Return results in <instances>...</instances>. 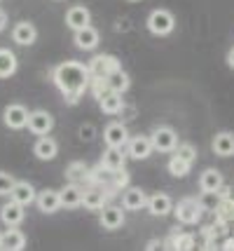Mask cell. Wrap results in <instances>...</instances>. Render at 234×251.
<instances>
[{"label": "cell", "instance_id": "74e56055", "mask_svg": "<svg viewBox=\"0 0 234 251\" xmlns=\"http://www.w3.org/2000/svg\"><path fill=\"white\" fill-rule=\"evenodd\" d=\"M82 139H91V127H87V129L82 127Z\"/></svg>", "mask_w": 234, "mask_h": 251}, {"label": "cell", "instance_id": "83f0119b", "mask_svg": "<svg viewBox=\"0 0 234 251\" xmlns=\"http://www.w3.org/2000/svg\"><path fill=\"white\" fill-rule=\"evenodd\" d=\"M115 172L117 169H110V167H106V164H101L96 172H91L89 178L94 181V183H99V186H110L115 183Z\"/></svg>", "mask_w": 234, "mask_h": 251}, {"label": "cell", "instance_id": "836d02e7", "mask_svg": "<svg viewBox=\"0 0 234 251\" xmlns=\"http://www.w3.org/2000/svg\"><path fill=\"white\" fill-rule=\"evenodd\" d=\"M14 178L10 174H5V172H0V195H10L12 188H14Z\"/></svg>", "mask_w": 234, "mask_h": 251}, {"label": "cell", "instance_id": "9c48e42d", "mask_svg": "<svg viewBox=\"0 0 234 251\" xmlns=\"http://www.w3.org/2000/svg\"><path fill=\"white\" fill-rule=\"evenodd\" d=\"M115 68H120V66H117V61H115L112 56H96L94 64L89 66V75L91 77H103V80H106Z\"/></svg>", "mask_w": 234, "mask_h": 251}, {"label": "cell", "instance_id": "484cf974", "mask_svg": "<svg viewBox=\"0 0 234 251\" xmlns=\"http://www.w3.org/2000/svg\"><path fill=\"white\" fill-rule=\"evenodd\" d=\"M106 85H108V89H112V92H120V94H122L124 89L129 87V77H127V73H124L122 68H115L110 75L106 77Z\"/></svg>", "mask_w": 234, "mask_h": 251}, {"label": "cell", "instance_id": "52a82bcc", "mask_svg": "<svg viewBox=\"0 0 234 251\" xmlns=\"http://www.w3.org/2000/svg\"><path fill=\"white\" fill-rule=\"evenodd\" d=\"M0 221L7 226V228H14V226H19L23 221V204H19V202H7L5 207L0 209Z\"/></svg>", "mask_w": 234, "mask_h": 251}, {"label": "cell", "instance_id": "2e32d148", "mask_svg": "<svg viewBox=\"0 0 234 251\" xmlns=\"http://www.w3.org/2000/svg\"><path fill=\"white\" fill-rule=\"evenodd\" d=\"M75 45L80 50H94L99 45V31L91 28V26H85V28L75 31Z\"/></svg>", "mask_w": 234, "mask_h": 251}, {"label": "cell", "instance_id": "8992f818", "mask_svg": "<svg viewBox=\"0 0 234 251\" xmlns=\"http://www.w3.org/2000/svg\"><path fill=\"white\" fill-rule=\"evenodd\" d=\"M52 125H54V120H52V115L45 113V110H35V113L28 115V129L33 131V134L45 136V134H49Z\"/></svg>", "mask_w": 234, "mask_h": 251}, {"label": "cell", "instance_id": "7a4b0ae2", "mask_svg": "<svg viewBox=\"0 0 234 251\" xmlns=\"http://www.w3.org/2000/svg\"><path fill=\"white\" fill-rule=\"evenodd\" d=\"M173 14L169 10H155L150 17H148V28L155 33V35H167V33L173 31Z\"/></svg>", "mask_w": 234, "mask_h": 251}, {"label": "cell", "instance_id": "5bb4252c", "mask_svg": "<svg viewBox=\"0 0 234 251\" xmlns=\"http://www.w3.org/2000/svg\"><path fill=\"white\" fill-rule=\"evenodd\" d=\"M66 24L73 28V31H80L85 26H89V10L87 7H70L66 14Z\"/></svg>", "mask_w": 234, "mask_h": 251}, {"label": "cell", "instance_id": "ac0fdd59", "mask_svg": "<svg viewBox=\"0 0 234 251\" xmlns=\"http://www.w3.org/2000/svg\"><path fill=\"white\" fill-rule=\"evenodd\" d=\"M99 103H101V110H103V113L115 115V113H120V110H122V94L108 89V92H103V97L99 99Z\"/></svg>", "mask_w": 234, "mask_h": 251}, {"label": "cell", "instance_id": "603a6c76", "mask_svg": "<svg viewBox=\"0 0 234 251\" xmlns=\"http://www.w3.org/2000/svg\"><path fill=\"white\" fill-rule=\"evenodd\" d=\"M148 209L152 216H167L171 211V197L169 195H152L148 200Z\"/></svg>", "mask_w": 234, "mask_h": 251}, {"label": "cell", "instance_id": "f35d334b", "mask_svg": "<svg viewBox=\"0 0 234 251\" xmlns=\"http://www.w3.org/2000/svg\"><path fill=\"white\" fill-rule=\"evenodd\" d=\"M225 249H234V240H227V242H225Z\"/></svg>", "mask_w": 234, "mask_h": 251}, {"label": "cell", "instance_id": "44dd1931", "mask_svg": "<svg viewBox=\"0 0 234 251\" xmlns=\"http://www.w3.org/2000/svg\"><path fill=\"white\" fill-rule=\"evenodd\" d=\"M59 197H61V207L66 209H73V207H80L82 204V190H80V186H66L61 193H59Z\"/></svg>", "mask_w": 234, "mask_h": 251}, {"label": "cell", "instance_id": "6da1fadb", "mask_svg": "<svg viewBox=\"0 0 234 251\" xmlns=\"http://www.w3.org/2000/svg\"><path fill=\"white\" fill-rule=\"evenodd\" d=\"M89 68H85L78 61H66V64L56 66L54 71V82L70 103L80 101V97L85 94V89L89 85Z\"/></svg>", "mask_w": 234, "mask_h": 251}, {"label": "cell", "instance_id": "f1b7e54d", "mask_svg": "<svg viewBox=\"0 0 234 251\" xmlns=\"http://www.w3.org/2000/svg\"><path fill=\"white\" fill-rule=\"evenodd\" d=\"M17 71V56L10 50H0V77H10Z\"/></svg>", "mask_w": 234, "mask_h": 251}, {"label": "cell", "instance_id": "4dcf8cb0", "mask_svg": "<svg viewBox=\"0 0 234 251\" xmlns=\"http://www.w3.org/2000/svg\"><path fill=\"white\" fill-rule=\"evenodd\" d=\"M176 155H178L180 160H185L188 164H192V162H194V157H197V151H194L190 143H183V146H178V148H176Z\"/></svg>", "mask_w": 234, "mask_h": 251}, {"label": "cell", "instance_id": "cb8c5ba5", "mask_svg": "<svg viewBox=\"0 0 234 251\" xmlns=\"http://www.w3.org/2000/svg\"><path fill=\"white\" fill-rule=\"evenodd\" d=\"M199 186H201L204 193L220 190V186H223V176H220V172H215V169H206V172L201 174V178H199Z\"/></svg>", "mask_w": 234, "mask_h": 251}, {"label": "cell", "instance_id": "d590c367", "mask_svg": "<svg viewBox=\"0 0 234 251\" xmlns=\"http://www.w3.org/2000/svg\"><path fill=\"white\" fill-rule=\"evenodd\" d=\"M5 26H7V14H5V12L0 10V31H2Z\"/></svg>", "mask_w": 234, "mask_h": 251}, {"label": "cell", "instance_id": "30bf717a", "mask_svg": "<svg viewBox=\"0 0 234 251\" xmlns=\"http://www.w3.org/2000/svg\"><path fill=\"white\" fill-rule=\"evenodd\" d=\"M152 139H148V136H136L129 141V155L134 157V160H145V157H150L152 153Z\"/></svg>", "mask_w": 234, "mask_h": 251}, {"label": "cell", "instance_id": "3957f363", "mask_svg": "<svg viewBox=\"0 0 234 251\" xmlns=\"http://www.w3.org/2000/svg\"><path fill=\"white\" fill-rule=\"evenodd\" d=\"M150 139H152V146H155L157 151H162V153L176 151V146H178L176 131L169 129V127H159V129H155V134H152Z\"/></svg>", "mask_w": 234, "mask_h": 251}, {"label": "cell", "instance_id": "f546056e", "mask_svg": "<svg viewBox=\"0 0 234 251\" xmlns=\"http://www.w3.org/2000/svg\"><path fill=\"white\" fill-rule=\"evenodd\" d=\"M188 169H190V164L185 162V160H180L178 155H173L171 160H169V172L173 176H185L188 174Z\"/></svg>", "mask_w": 234, "mask_h": 251}, {"label": "cell", "instance_id": "d6986e66", "mask_svg": "<svg viewBox=\"0 0 234 251\" xmlns=\"http://www.w3.org/2000/svg\"><path fill=\"white\" fill-rule=\"evenodd\" d=\"M56 141L54 139H49V136H40L38 143L33 146V153L40 157V160H54L56 157Z\"/></svg>", "mask_w": 234, "mask_h": 251}, {"label": "cell", "instance_id": "8d00e7d4", "mask_svg": "<svg viewBox=\"0 0 234 251\" xmlns=\"http://www.w3.org/2000/svg\"><path fill=\"white\" fill-rule=\"evenodd\" d=\"M227 64H230V68H234V47L227 52Z\"/></svg>", "mask_w": 234, "mask_h": 251}, {"label": "cell", "instance_id": "8fae6325", "mask_svg": "<svg viewBox=\"0 0 234 251\" xmlns=\"http://www.w3.org/2000/svg\"><path fill=\"white\" fill-rule=\"evenodd\" d=\"M35 202H38V207L40 211H45V214H54L61 209V197L56 190H43L40 195L35 197Z\"/></svg>", "mask_w": 234, "mask_h": 251}, {"label": "cell", "instance_id": "4fadbf2b", "mask_svg": "<svg viewBox=\"0 0 234 251\" xmlns=\"http://www.w3.org/2000/svg\"><path fill=\"white\" fill-rule=\"evenodd\" d=\"M10 197L14 200V202H19V204H31V202H35V190L31 183H26V181H17L14 183V188H12Z\"/></svg>", "mask_w": 234, "mask_h": 251}, {"label": "cell", "instance_id": "1f68e13d", "mask_svg": "<svg viewBox=\"0 0 234 251\" xmlns=\"http://www.w3.org/2000/svg\"><path fill=\"white\" fill-rule=\"evenodd\" d=\"M68 176H70L73 181H85L89 174H87V167H85V164L75 162V164H70V172H68Z\"/></svg>", "mask_w": 234, "mask_h": 251}, {"label": "cell", "instance_id": "d6a6232c", "mask_svg": "<svg viewBox=\"0 0 234 251\" xmlns=\"http://www.w3.org/2000/svg\"><path fill=\"white\" fill-rule=\"evenodd\" d=\"M194 247V237L192 235H178L173 240V249H180V251H188Z\"/></svg>", "mask_w": 234, "mask_h": 251}, {"label": "cell", "instance_id": "e575fe53", "mask_svg": "<svg viewBox=\"0 0 234 251\" xmlns=\"http://www.w3.org/2000/svg\"><path fill=\"white\" fill-rule=\"evenodd\" d=\"M199 204H201V209L204 207L218 209V204H220V202H218V190H213V193H204V200H201Z\"/></svg>", "mask_w": 234, "mask_h": 251}, {"label": "cell", "instance_id": "7c38bea8", "mask_svg": "<svg viewBox=\"0 0 234 251\" xmlns=\"http://www.w3.org/2000/svg\"><path fill=\"white\" fill-rule=\"evenodd\" d=\"M124 223V214L120 207H106L101 211V226L106 230H117L122 228Z\"/></svg>", "mask_w": 234, "mask_h": 251}, {"label": "cell", "instance_id": "9a60e30c", "mask_svg": "<svg viewBox=\"0 0 234 251\" xmlns=\"http://www.w3.org/2000/svg\"><path fill=\"white\" fill-rule=\"evenodd\" d=\"M35 26L28 22H21L14 26V31H12V38H14V43L17 45H33L35 43Z\"/></svg>", "mask_w": 234, "mask_h": 251}, {"label": "cell", "instance_id": "ffe728a7", "mask_svg": "<svg viewBox=\"0 0 234 251\" xmlns=\"http://www.w3.org/2000/svg\"><path fill=\"white\" fill-rule=\"evenodd\" d=\"M26 247V237H23V232L19 230L10 228L2 237H0V249H12V251H19Z\"/></svg>", "mask_w": 234, "mask_h": 251}, {"label": "cell", "instance_id": "e0dca14e", "mask_svg": "<svg viewBox=\"0 0 234 251\" xmlns=\"http://www.w3.org/2000/svg\"><path fill=\"white\" fill-rule=\"evenodd\" d=\"M122 204L124 209H131V211H138V209H143L148 204V197L141 188H129L122 197Z\"/></svg>", "mask_w": 234, "mask_h": 251}, {"label": "cell", "instance_id": "277c9868", "mask_svg": "<svg viewBox=\"0 0 234 251\" xmlns=\"http://www.w3.org/2000/svg\"><path fill=\"white\" fill-rule=\"evenodd\" d=\"M201 216V204L197 202V200H183L178 204V209H176V219L180 221V223H197Z\"/></svg>", "mask_w": 234, "mask_h": 251}, {"label": "cell", "instance_id": "d4e9b609", "mask_svg": "<svg viewBox=\"0 0 234 251\" xmlns=\"http://www.w3.org/2000/svg\"><path fill=\"white\" fill-rule=\"evenodd\" d=\"M101 164H106V167H110V169H122V167H124L122 148H117V146H108V151L103 153Z\"/></svg>", "mask_w": 234, "mask_h": 251}, {"label": "cell", "instance_id": "7402d4cb", "mask_svg": "<svg viewBox=\"0 0 234 251\" xmlns=\"http://www.w3.org/2000/svg\"><path fill=\"white\" fill-rule=\"evenodd\" d=\"M213 151L218 155H223V157L234 155V134H230V131L218 134V136L213 139Z\"/></svg>", "mask_w": 234, "mask_h": 251}, {"label": "cell", "instance_id": "4316f807", "mask_svg": "<svg viewBox=\"0 0 234 251\" xmlns=\"http://www.w3.org/2000/svg\"><path fill=\"white\" fill-rule=\"evenodd\" d=\"M82 204H85V209H103V204H106L103 190H99V188L85 190L82 193Z\"/></svg>", "mask_w": 234, "mask_h": 251}, {"label": "cell", "instance_id": "5b68a950", "mask_svg": "<svg viewBox=\"0 0 234 251\" xmlns=\"http://www.w3.org/2000/svg\"><path fill=\"white\" fill-rule=\"evenodd\" d=\"M28 115H31V113L23 108V106L12 103V106L5 108V125H7L10 129H21V127L28 125Z\"/></svg>", "mask_w": 234, "mask_h": 251}, {"label": "cell", "instance_id": "ba28073f", "mask_svg": "<svg viewBox=\"0 0 234 251\" xmlns=\"http://www.w3.org/2000/svg\"><path fill=\"white\" fill-rule=\"evenodd\" d=\"M103 139L108 146H117V148H122L124 143L129 141V134H127V127L120 125V122H110L106 131H103Z\"/></svg>", "mask_w": 234, "mask_h": 251}, {"label": "cell", "instance_id": "ab89813d", "mask_svg": "<svg viewBox=\"0 0 234 251\" xmlns=\"http://www.w3.org/2000/svg\"><path fill=\"white\" fill-rule=\"evenodd\" d=\"M131 2H136V0H131Z\"/></svg>", "mask_w": 234, "mask_h": 251}]
</instances>
